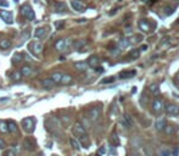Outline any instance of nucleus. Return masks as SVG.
<instances>
[{
	"instance_id": "nucleus-1",
	"label": "nucleus",
	"mask_w": 179,
	"mask_h": 156,
	"mask_svg": "<svg viewBox=\"0 0 179 156\" xmlns=\"http://www.w3.org/2000/svg\"><path fill=\"white\" fill-rule=\"evenodd\" d=\"M21 16L26 17L27 20L29 21H32L35 18V14H34V10L32 9V6L28 4H24L21 6Z\"/></svg>"
},
{
	"instance_id": "nucleus-2",
	"label": "nucleus",
	"mask_w": 179,
	"mask_h": 156,
	"mask_svg": "<svg viewBox=\"0 0 179 156\" xmlns=\"http://www.w3.org/2000/svg\"><path fill=\"white\" fill-rule=\"evenodd\" d=\"M34 126H35V122H34V118L33 117H26V118L22 119V127L24 129V132L33 133Z\"/></svg>"
},
{
	"instance_id": "nucleus-3",
	"label": "nucleus",
	"mask_w": 179,
	"mask_h": 156,
	"mask_svg": "<svg viewBox=\"0 0 179 156\" xmlns=\"http://www.w3.org/2000/svg\"><path fill=\"white\" fill-rule=\"evenodd\" d=\"M28 49L34 56H38L43 51V44L40 41H32L28 44Z\"/></svg>"
},
{
	"instance_id": "nucleus-4",
	"label": "nucleus",
	"mask_w": 179,
	"mask_h": 156,
	"mask_svg": "<svg viewBox=\"0 0 179 156\" xmlns=\"http://www.w3.org/2000/svg\"><path fill=\"white\" fill-rule=\"evenodd\" d=\"M163 106H165V102H163V100L160 98H155L151 102V110L155 113H160L163 109H165Z\"/></svg>"
},
{
	"instance_id": "nucleus-5",
	"label": "nucleus",
	"mask_w": 179,
	"mask_h": 156,
	"mask_svg": "<svg viewBox=\"0 0 179 156\" xmlns=\"http://www.w3.org/2000/svg\"><path fill=\"white\" fill-rule=\"evenodd\" d=\"M47 127L48 131H50L51 133H55V131H57L60 128V121L55 117H50L47 119Z\"/></svg>"
},
{
	"instance_id": "nucleus-6",
	"label": "nucleus",
	"mask_w": 179,
	"mask_h": 156,
	"mask_svg": "<svg viewBox=\"0 0 179 156\" xmlns=\"http://www.w3.org/2000/svg\"><path fill=\"white\" fill-rule=\"evenodd\" d=\"M72 132H73L74 136L82 137V136H85V134H86V129H85V127H84L83 123L76 122L74 126H73V128H72Z\"/></svg>"
},
{
	"instance_id": "nucleus-7",
	"label": "nucleus",
	"mask_w": 179,
	"mask_h": 156,
	"mask_svg": "<svg viewBox=\"0 0 179 156\" xmlns=\"http://www.w3.org/2000/svg\"><path fill=\"white\" fill-rule=\"evenodd\" d=\"M0 17H1V20L7 24H11L14 22L12 14L10 11H7V10H0Z\"/></svg>"
},
{
	"instance_id": "nucleus-8",
	"label": "nucleus",
	"mask_w": 179,
	"mask_h": 156,
	"mask_svg": "<svg viewBox=\"0 0 179 156\" xmlns=\"http://www.w3.org/2000/svg\"><path fill=\"white\" fill-rule=\"evenodd\" d=\"M100 113H101V110L100 107H91L90 110L88 111V117L90 121H98L99 117H100Z\"/></svg>"
},
{
	"instance_id": "nucleus-9",
	"label": "nucleus",
	"mask_w": 179,
	"mask_h": 156,
	"mask_svg": "<svg viewBox=\"0 0 179 156\" xmlns=\"http://www.w3.org/2000/svg\"><path fill=\"white\" fill-rule=\"evenodd\" d=\"M68 45H71V40H68V39H59L55 43V49L59 50V51H63V50H66V48H67Z\"/></svg>"
},
{
	"instance_id": "nucleus-10",
	"label": "nucleus",
	"mask_w": 179,
	"mask_h": 156,
	"mask_svg": "<svg viewBox=\"0 0 179 156\" xmlns=\"http://www.w3.org/2000/svg\"><path fill=\"white\" fill-rule=\"evenodd\" d=\"M165 111L168 113V115L177 116V115H179V106L174 105V104H167L166 107H165Z\"/></svg>"
},
{
	"instance_id": "nucleus-11",
	"label": "nucleus",
	"mask_w": 179,
	"mask_h": 156,
	"mask_svg": "<svg viewBox=\"0 0 179 156\" xmlns=\"http://www.w3.org/2000/svg\"><path fill=\"white\" fill-rule=\"evenodd\" d=\"M71 5H72L73 10H76V11H78V12H84L85 9H86V5L84 3L79 1V0H72Z\"/></svg>"
},
{
	"instance_id": "nucleus-12",
	"label": "nucleus",
	"mask_w": 179,
	"mask_h": 156,
	"mask_svg": "<svg viewBox=\"0 0 179 156\" xmlns=\"http://www.w3.org/2000/svg\"><path fill=\"white\" fill-rule=\"evenodd\" d=\"M23 147L26 148V150H28V151H33L35 147H37V144H35V140L33 138H26L23 142Z\"/></svg>"
},
{
	"instance_id": "nucleus-13",
	"label": "nucleus",
	"mask_w": 179,
	"mask_h": 156,
	"mask_svg": "<svg viewBox=\"0 0 179 156\" xmlns=\"http://www.w3.org/2000/svg\"><path fill=\"white\" fill-rule=\"evenodd\" d=\"M138 26H139V29L141 31V32L147 33V32H150V31H151V28H150V22H149V21H147L146 18L140 20L139 23H138Z\"/></svg>"
},
{
	"instance_id": "nucleus-14",
	"label": "nucleus",
	"mask_w": 179,
	"mask_h": 156,
	"mask_svg": "<svg viewBox=\"0 0 179 156\" xmlns=\"http://www.w3.org/2000/svg\"><path fill=\"white\" fill-rule=\"evenodd\" d=\"M121 123H122V126H123V127L130 128L133 126V118H132V116L128 115V113H127V115H124L123 118L121 119Z\"/></svg>"
},
{
	"instance_id": "nucleus-15",
	"label": "nucleus",
	"mask_w": 179,
	"mask_h": 156,
	"mask_svg": "<svg viewBox=\"0 0 179 156\" xmlns=\"http://www.w3.org/2000/svg\"><path fill=\"white\" fill-rule=\"evenodd\" d=\"M136 75V71L130 70V71H122L120 73V78L122 79H129V78H133Z\"/></svg>"
},
{
	"instance_id": "nucleus-16",
	"label": "nucleus",
	"mask_w": 179,
	"mask_h": 156,
	"mask_svg": "<svg viewBox=\"0 0 179 156\" xmlns=\"http://www.w3.org/2000/svg\"><path fill=\"white\" fill-rule=\"evenodd\" d=\"M88 66H90V67H93V69H95V67H98L99 66V64H100V60H99V58L98 56H95V55H93V56H90V58L88 59Z\"/></svg>"
},
{
	"instance_id": "nucleus-17",
	"label": "nucleus",
	"mask_w": 179,
	"mask_h": 156,
	"mask_svg": "<svg viewBox=\"0 0 179 156\" xmlns=\"http://www.w3.org/2000/svg\"><path fill=\"white\" fill-rule=\"evenodd\" d=\"M167 126V121H166V118H158L156 123H155V128L157 129V131H163V129L166 128Z\"/></svg>"
},
{
	"instance_id": "nucleus-18",
	"label": "nucleus",
	"mask_w": 179,
	"mask_h": 156,
	"mask_svg": "<svg viewBox=\"0 0 179 156\" xmlns=\"http://www.w3.org/2000/svg\"><path fill=\"white\" fill-rule=\"evenodd\" d=\"M47 35V28L44 27H38L34 31V37L35 38H44Z\"/></svg>"
},
{
	"instance_id": "nucleus-19",
	"label": "nucleus",
	"mask_w": 179,
	"mask_h": 156,
	"mask_svg": "<svg viewBox=\"0 0 179 156\" xmlns=\"http://www.w3.org/2000/svg\"><path fill=\"white\" fill-rule=\"evenodd\" d=\"M74 69L78 71V72H85L86 69H88V64L84 61H80V62H76L74 64Z\"/></svg>"
},
{
	"instance_id": "nucleus-20",
	"label": "nucleus",
	"mask_w": 179,
	"mask_h": 156,
	"mask_svg": "<svg viewBox=\"0 0 179 156\" xmlns=\"http://www.w3.org/2000/svg\"><path fill=\"white\" fill-rule=\"evenodd\" d=\"M42 85L45 88V89H53L55 87V83L50 79V78H44L42 79Z\"/></svg>"
},
{
	"instance_id": "nucleus-21",
	"label": "nucleus",
	"mask_w": 179,
	"mask_h": 156,
	"mask_svg": "<svg viewBox=\"0 0 179 156\" xmlns=\"http://www.w3.org/2000/svg\"><path fill=\"white\" fill-rule=\"evenodd\" d=\"M54 4V10L56 12H63V11H66V5L63 4V3H59V1H54L53 3Z\"/></svg>"
},
{
	"instance_id": "nucleus-22",
	"label": "nucleus",
	"mask_w": 179,
	"mask_h": 156,
	"mask_svg": "<svg viewBox=\"0 0 179 156\" xmlns=\"http://www.w3.org/2000/svg\"><path fill=\"white\" fill-rule=\"evenodd\" d=\"M79 138V144H80V147H84V148H89V145H90V140L88 138V136H82V137H78Z\"/></svg>"
},
{
	"instance_id": "nucleus-23",
	"label": "nucleus",
	"mask_w": 179,
	"mask_h": 156,
	"mask_svg": "<svg viewBox=\"0 0 179 156\" xmlns=\"http://www.w3.org/2000/svg\"><path fill=\"white\" fill-rule=\"evenodd\" d=\"M61 78H62V73H61V72H54V73L51 75L50 79L53 81L55 84H60V83H61Z\"/></svg>"
},
{
	"instance_id": "nucleus-24",
	"label": "nucleus",
	"mask_w": 179,
	"mask_h": 156,
	"mask_svg": "<svg viewBox=\"0 0 179 156\" xmlns=\"http://www.w3.org/2000/svg\"><path fill=\"white\" fill-rule=\"evenodd\" d=\"M7 131L9 132H11V133H16L18 131V127H17V124L15 121H10L7 122Z\"/></svg>"
},
{
	"instance_id": "nucleus-25",
	"label": "nucleus",
	"mask_w": 179,
	"mask_h": 156,
	"mask_svg": "<svg viewBox=\"0 0 179 156\" xmlns=\"http://www.w3.org/2000/svg\"><path fill=\"white\" fill-rule=\"evenodd\" d=\"M139 56H140V50H139V49H133L130 53L128 54V58H129V59H133V60L139 59Z\"/></svg>"
},
{
	"instance_id": "nucleus-26",
	"label": "nucleus",
	"mask_w": 179,
	"mask_h": 156,
	"mask_svg": "<svg viewBox=\"0 0 179 156\" xmlns=\"http://www.w3.org/2000/svg\"><path fill=\"white\" fill-rule=\"evenodd\" d=\"M72 79H73V77L71 75H62V78H61V84L67 85V84H70V83L72 82Z\"/></svg>"
},
{
	"instance_id": "nucleus-27",
	"label": "nucleus",
	"mask_w": 179,
	"mask_h": 156,
	"mask_svg": "<svg viewBox=\"0 0 179 156\" xmlns=\"http://www.w3.org/2000/svg\"><path fill=\"white\" fill-rule=\"evenodd\" d=\"M20 73H21V76H23V77H28V76H30V73H32V69H30L29 66H23L21 69V71H20Z\"/></svg>"
},
{
	"instance_id": "nucleus-28",
	"label": "nucleus",
	"mask_w": 179,
	"mask_h": 156,
	"mask_svg": "<svg viewBox=\"0 0 179 156\" xmlns=\"http://www.w3.org/2000/svg\"><path fill=\"white\" fill-rule=\"evenodd\" d=\"M11 46V41H10L7 38H4L0 40V48L1 49H9Z\"/></svg>"
},
{
	"instance_id": "nucleus-29",
	"label": "nucleus",
	"mask_w": 179,
	"mask_h": 156,
	"mask_svg": "<svg viewBox=\"0 0 179 156\" xmlns=\"http://www.w3.org/2000/svg\"><path fill=\"white\" fill-rule=\"evenodd\" d=\"M22 58H23V55H22V54H20V53L15 54V55L12 56V60H11V61H12V64H14V65H16V64H18V62H21V61L23 60Z\"/></svg>"
},
{
	"instance_id": "nucleus-30",
	"label": "nucleus",
	"mask_w": 179,
	"mask_h": 156,
	"mask_svg": "<svg viewBox=\"0 0 179 156\" xmlns=\"http://www.w3.org/2000/svg\"><path fill=\"white\" fill-rule=\"evenodd\" d=\"M70 143H71V145H72V148H73L74 150H79V149H80V144H79V142H78L77 139L71 138V139H70Z\"/></svg>"
},
{
	"instance_id": "nucleus-31",
	"label": "nucleus",
	"mask_w": 179,
	"mask_h": 156,
	"mask_svg": "<svg viewBox=\"0 0 179 156\" xmlns=\"http://www.w3.org/2000/svg\"><path fill=\"white\" fill-rule=\"evenodd\" d=\"M163 131H165L168 136H171V134H173V133H176V128L173 127V126H166V128L163 129Z\"/></svg>"
},
{
	"instance_id": "nucleus-32",
	"label": "nucleus",
	"mask_w": 179,
	"mask_h": 156,
	"mask_svg": "<svg viewBox=\"0 0 179 156\" xmlns=\"http://www.w3.org/2000/svg\"><path fill=\"white\" fill-rule=\"evenodd\" d=\"M0 132H1V133H7L9 132L7 131V123L6 122H4V121L0 122Z\"/></svg>"
},
{
	"instance_id": "nucleus-33",
	"label": "nucleus",
	"mask_w": 179,
	"mask_h": 156,
	"mask_svg": "<svg viewBox=\"0 0 179 156\" xmlns=\"http://www.w3.org/2000/svg\"><path fill=\"white\" fill-rule=\"evenodd\" d=\"M60 119H61V123H62L65 127H67L68 124H70V121H71V118H70L68 116H62Z\"/></svg>"
},
{
	"instance_id": "nucleus-34",
	"label": "nucleus",
	"mask_w": 179,
	"mask_h": 156,
	"mask_svg": "<svg viewBox=\"0 0 179 156\" xmlns=\"http://www.w3.org/2000/svg\"><path fill=\"white\" fill-rule=\"evenodd\" d=\"M150 92L152 93V94H158V92H160V89H158V85L157 84H151L150 85Z\"/></svg>"
},
{
	"instance_id": "nucleus-35",
	"label": "nucleus",
	"mask_w": 179,
	"mask_h": 156,
	"mask_svg": "<svg viewBox=\"0 0 179 156\" xmlns=\"http://www.w3.org/2000/svg\"><path fill=\"white\" fill-rule=\"evenodd\" d=\"M85 43H86V41H85V40H77V41H76V43L73 44V46H74V48H76V49H79V48H80V46H83V45H85Z\"/></svg>"
},
{
	"instance_id": "nucleus-36",
	"label": "nucleus",
	"mask_w": 179,
	"mask_h": 156,
	"mask_svg": "<svg viewBox=\"0 0 179 156\" xmlns=\"http://www.w3.org/2000/svg\"><path fill=\"white\" fill-rule=\"evenodd\" d=\"M112 82H115V77H107L105 79L101 81L102 84H107V83H112Z\"/></svg>"
},
{
	"instance_id": "nucleus-37",
	"label": "nucleus",
	"mask_w": 179,
	"mask_h": 156,
	"mask_svg": "<svg viewBox=\"0 0 179 156\" xmlns=\"http://www.w3.org/2000/svg\"><path fill=\"white\" fill-rule=\"evenodd\" d=\"M111 142L113 143V145H118V144H120V140H118V138H117V134H116V133H113V134H112Z\"/></svg>"
},
{
	"instance_id": "nucleus-38",
	"label": "nucleus",
	"mask_w": 179,
	"mask_h": 156,
	"mask_svg": "<svg viewBox=\"0 0 179 156\" xmlns=\"http://www.w3.org/2000/svg\"><path fill=\"white\" fill-rule=\"evenodd\" d=\"M11 78L14 81H18L20 78H21V73H20V72H14V73L11 75Z\"/></svg>"
},
{
	"instance_id": "nucleus-39",
	"label": "nucleus",
	"mask_w": 179,
	"mask_h": 156,
	"mask_svg": "<svg viewBox=\"0 0 179 156\" xmlns=\"http://www.w3.org/2000/svg\"><path fill=\"white\" fill-rule=\"evenodd\" d=\"M4 156H16V153H15L14 150H7V151L4 154Z\"/></svg>"
},
{
	"instance_id": "nucleus-40",
	"label": "nucleus",
	"mask_w": 179,
	"mask_h": 156,
	"mask_svg": "<svg viewBox=\"0 0 179 156\" xmlns=\"http://www.w3.org/2000/svg\"><path fill=\"white\" fill-rule=\"evenodd\" d=\"M28 37H29V32H28V31H24V32L22 33V38H21V39H22V41H23V40H26Z\"/></svg>"
},
{
	"instance_id": "nucleus-41",
	"label": "nucleus",
	"mask_w": 179,
	"mask_h": 156,
	"mask_svg": "<svg viewBox=\"0 0 179 156\" xmlns=\"http://www.w3.org/2000/svg\"><path fill=\"white\" fill-rule=\"evenodd\" d=\"M5 147H6V143H5V140L0 138V149H4Z\"/></svg>"
},
{
	"instance_id": "nucleus-42",
	"label": "nucleus",
	"mask_w": 179,
	"mask_h": 156,
	"mask_svg": "<svg viewBox=\"0 0 179 156\" xmlns=\"http://www.w3.org/2000/svg\"><path fill=\"white\" fill-rule=\"evenodd\" d=\"M160 156H171V154L167 151V150H163V151L160 153Z\"/></svg>"
},
{
	"instance_id": "nucleus-43",
	"label": "nucleus",
	"mask_w": 179,
	"mask_h": 156,
	"mask_svg": "<svg viewBox=\"0 0 179 156\" xmlns=\"http://www.w3.org/2000/svg\"><path fill=\"white\" fill-rule=\"evenodd\" d=\"M0 5H1V6H9V3L7 1H5V0H0Z\"/></svg>"
},
{
	"instance_id": "nucleus-44",
	"label": "nucleus",
	"mask_w": 179,
	"mask_h": 156,
	"mask_svg": "<svg viewBox=\"0 0 179 156\" xmlns=\"http://www.w3.org/2000/svg\"><path fill=\"white\" fill-rule=\"evenodd\" d=\"M174 84L177 85V88L179 89V76H177V77L174 78Z\"/></svg>"
},
{
	"instance_id": "nucleus-45",
	"label": "nucleus",
	"mask_w": 179,
	"mask_h": 156,
	"mask_svg": "<svg viewBox=\"0 0 179 156\" xmlns=\"http://www.w3.org/2000/svg\"><path fill=\"white\" fill-rule=\"evenodd\" d=\"M62 26H63V22H57V23H56V27H57V28H61Z\"/></svg>"
},
{
	"instance_id": "nucleus-46",
	"label": "nucleus",
	"mask_w": 179,
	"mask_h": 156,
	"mask_svg": "<svg viewBox=\"0 0 179 156\" xmlns=\"http://www.w3.org/2000/svg\"><path fill=\"white\" fill-rule=\"evenodd\" d=\"M140 50H143V51H145V50H147V45H143L141 48H140Z\"/></svg>"
},
{
	"instance_id": "nucleus-47",
	"label": "nucleus",
	"mask_w": 179,
	"mask_h": 156,
	"mask_svg": "<svg viewBox=\"0 0 179 156\" xmlns=\"http://www.w3.org/2000/svg\"><path fill=\"white\" fill-rule=\"evenodd\" d=\"M176 1H177V3H179V0H176Z\"/></svg>"
},
{
	"instance_id": "nucleus-48",
	"label": "nucleus",
	"mask_w": 179,
	"mask_h": 156,
	"mask_svg": "<svg viewBox=\"0 0 179 156\" xmlns=\"http://www.w3.org/2000/svg\"><path fill=\"white\" fill-rule=\"evenodd\" d=\"M134 156H139V155H134Z\"/></svg>"
},
{
	"instance_id": "nucleus-49",
	"label": "nucleus",
	"mask_w": 179,
	"mask_h": 156,
	"mask_svg": "<svg viewBox=\"0 0 179 156\" xmlns=\"http://www.w3.org/2000/svg\"><path fill=\"white\" fill-rule=\"evenodd\" d=\"M98 156H100V155H98Z\"/></svg>"
}]
</instances>
